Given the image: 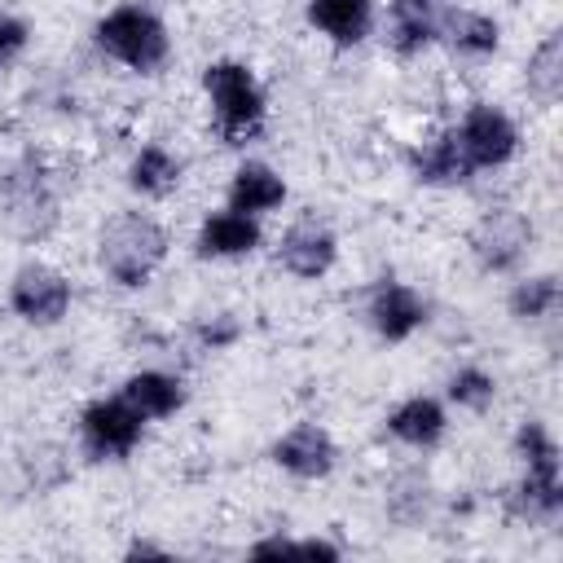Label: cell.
Returning a JSON list of instances; mask_svg holds the SVG:
<instances>
[{"instance_id":"1","label":"cell","mask_w":563,"mask_h":563,"mask_svg":"<svg viewBox=\"0 0 563 563\" xmlns=\"http://www.w3.org/2000/svg\"><path fill=\"white\" fill-rule=\"evenodd\" d=\"M163 255H167V238L150 216H119L101 233V264L123 286L150 282V273L163 264Z\"/></svg>"},{"instance_id":"2","label":"cell","mask_w":563,"mask_h":563,"mask_svg":"<svg viewBox=\"0 0 563 563\" xmlns=\"http://www.w3.org/2000/svg\"><path fill=\"white\" fill-rule=\"evenodd\" d=\"M207 92H211V106H216V119H220V132L229 145H242L260 132L264 123V92L255 84V75L238 62H216L207 66Z\"/></svg>"},{"instance_id":"3","label":"cell","mask_w":563,"mask_h":563,"mask_svg":"<svg viewBox=\"0 0 563 563\" xmlns=\"http://www.w3.org/2000/svg\"><path fill=\"white\" fill-rule=\"evenodd\" d=\"M97 44H101L110 57H119V62H128V66H136V70H154V66L167 57V31H163V22H158L150 9H141V4H123V9L106 13V18L97 22Z\"/></svg>"},{"instance_id":"4","label":"cell","mask_w":563,"mask_h":563,"mask_svg":"<svg viewBox=\"0 0 563 563\" xmlns=\"http://www.w3.org/2000/svg\"><path fill=\"white\" fill-rule=\"evenodd\" d=\"M141 422H145V418H141L123 396L97 400V405L84 409V444H88V453H97V457H123V453L136 449Z\"/></svg>"},{"instance_id":"5","label":"cell","mask_w":563,"mask_h":563,"mask_svg":"<svg viewBox=\"0 0 563 563\" xmlns=\"http://www.w3.org/2000/svg\"><path fill=\"white\" fill-rule=\"evenodd\" d=\"M528 242H532V224H528L519 211H488V216L475 224V233H471L475 260H479L484 268H493V273L515 268V264L523 260Z\"/></svg>"},{"instance_id":"6","label":"cell","mask_w":563,"mask_h":563,"mask_svg":"<svg viewBox=\"0 0 563 563\" xmlns=\"http://www.w3.org/2000/svg\"><path fill=\"white\" fill-rule=\"evenodd\" d=\"M9 299H13L18 317H26V321H35V325H53V321H62L66 308H70V286H66L62 273H53V268H44V264H26V268L13 277Z\"/></svg>"},{"instance_id":"7","label":"cell","mask_w":563,"mask_h":563,"mask_svg":"<svg viewBox=\"0 0 563 563\" xmlns=\"http://www.w3.org/2000/svg\"><path fill=\"white\" fill-rule=\"evenodd\" d=\"M457 145L466 150L471 167H497V163H506V158L515 154L519 132H515V123H510L501 110L475 106V110L462 119V128H457Z\"/></svg>"},{"instance_id":"8","label":"cell","mask_w":563,"mask_h":563,"mask_svg":"<svg viewBox=\"0 0 563 563\" xmlns=\"http://www.w3.org/2000/svg\"><path fill=\"white\" fill-rule=\"evenodd\" d=\"M273 457H277V466H286L299 479H321L334 466V440L317 422H299L273 444Z\"/></svg>"},{"instance_id":"9","label":"cell","mask_w":563,"mask_h":563,"mask_svg":"<svg viewBox=\"0 0 563 563\" xmlns=\"http://www.w3.org/2000/svg\"><path fill=\"white\" fill-rule=\"evenodd\" d=\"M339 246H334V233L317 220H299L286 229L282 246H277V260L295 273V277H321L330 264H334Z\"/></svg>"},{"instance_id":"10","label":"cell","mask_w":563,"mask_h":563,"mask_svg":"<svg viewBox=\"0 0 563 563\" xmlns=\"http://www.w3.org/2000/svg\"><path fill=\"white\" fill-rule=\"evenodd\" d=\"M369 321L387 343H400L427 321V303L418 299V290H409L400 282H387V286H378V295L369 303Z\"/></svg>"},{"instance_id":"11","label":"cell","mask_w":563,"mask_h":563,"mask_svg":"<svg viewBox=\"0 0 563 563\" xmlns=\"http://www.w3.org/2000/svg\"><path fill=\"white\" fill-rule=\"evenodd\" d=\"M255 246H260V224L251 216L233 211V207L207 216L202 229H198V251L202 255H246Z\"/></svg>"},{"instance_id":"12","label":"cell","mask_w":563,"mask_h":563,"mask_svg":"<svg viewBox=\"0 0 563 563\" xmlns=\"http://www.w3.org/2000/svg\"><path fill=\"white\" fill-rule=\"evenodd\" d=\"M308 18L317 31H325L330 40L339 44H356L369 35L374 26V4L369 0H312L308 4Z\"/></svg>"},{"instance_id":"13","label":"cell","mask_w":563,"mask_h":563,"mask_svg":"<svg viewBox=\"0 0 563 563\" xmlns=\"http://www.w3.org/2000/svg\"><path fill=\"white\" fill-rule=\"evenodd\" d=\"M286 198V185L273 167L264 163H242L233 185H229V207L242 211V216H260V211H273L277 202Z\"/></svg>"},{"instance_id":"14","label":"cell","mask_w":563,"mask_h":563,"mask_svg":"<svg viewBox=\"0 0 563 563\" xmlns=\"http://www.w3.org/2000/svg\"><path fill=\"white\" fill-rule=\"evenodd\" d=\"M449 13V0H391V22H396V48L413 53L431 35H440V22Z\"/></svg>"},{"instance_id":"15","label":"cell","mask_w":563,"mask_h":563,"mask_svg":"<svg viewBox=\"0 0 563 563\" xmlns=\"http://www.w3.org/2000/svg\"><path fill=\"white\" fill-rule=\"evenodd\" d=\"M123 400L141 413V418H167L185 405V387L172 378V374H158V369H145V374H132L123 383Z\"/></svg>"},{"instance_id":"16","label":"cell","mask_w":563,"mask_h":563,"mask_svg":"<svg viewBox=\"0 0 563 563\" xmlns=\"http://www.w3.org/2000/svg\"><path fill=\"white\" fill-rule=\"evenodd\" d=\"M387 431H391L396 440L413 444V449H427V444H435V440L444 435V409H440L431 396H409L405 405L391 409Z\"/></svg>"},{"instance_id":"17","label":"cell","mask_w":563,"mask_h":563,"mask_svg":"<svg viewBox=\"0 0 563 563\" xmlns=\"http://www.w3.org/2000/svg\"><path fill=\"white\" fill-rule=\"evenodd\" d=\"M413 172H418V180H427V185H457V180H466L475 167H471L466 150L457 145V132H449V136L427 141V145L413 154Z\"/></svg>"},{"instance_id":"18","label":"cell","mask_w":563,"mask_h":563,"mask_svg":"<svg viewBox=\"0 0 563 563\" xmlns=\"http://www.w3.org/2000/svg\"><path fill=\"white\" fill-rule=\"evenodd\" d=\"M440 35H449V44L462 53H493L497 48V22L484 13H471V9H457V13L449 9L440 22Z\"/></svg>"},{"instance_id":"19","label":"cell","mask_w":563,"mask_h":563,"mask_svg":"<svg viewBox=\"0 0 563 563\" xmlns=\"http://www.w3.org/2000/svg\"><path fill=\"white\" fill-rule=\"evenodd\" d=\"M528 88H532L545 106L559 101V92H563V40H559V35H550V40L532 53V62H528Z\"/></svg>"},{"instance_id":"20","label":"cell","mask_w":563,"mask_h":563,"mask_svg":"<svg viewBox=\"0 0 563 563\" xmlns=\"http://www.w3.org/2000/svg\"><path fill=\"white\" fill-rule=\"evenodd\" d=\"M180 180V163L163 150V145H145L132 163V189L141 194H167Z\"/></svg>"},{"instance_id":"21","label":"cell","mask_w":563,"mask_h":563,"mask_svg":"<svg viewBox=\"0 0 563 563\" xmlns=\"http://www.w3.org/2000/svg\"><path fill=\"white\" fill-rule=\"evenodd\" d=\"M554 303H559V282H554V277H528V282H519L515 295H510V312H515L519 321H537V317H545Z\"/></svg>"},{"instance_id":"22","label":"cell","mask_w":563,"mask_h":563,"mask_svg":"<svg viewBox=\"0 0 563 563\" xmlns=\"http://www.w3.org/2000/svg\"><path fill=\"white\" fill-rule=\"evenodd\" d=\"M515 444H519V457L528 462V471H550V466H559V449H554V435H550L541 422H523Z\"/></svg>"},{"instance_id":"23","label":"cell","mask_w":563,"mask_h":563,"mask_svg":"<svg viewBox=\"0 0 563 563\" xmlns=\"http://www.w3.org/2000/svg\"><path fill=\"white\" fill-rule=\"evenodd\" d=\"M493 378L484 374V369H475V365H466V369H457L453 378H449V396L457 400V405H466V409H484L488 400H493Z\"/></svg>"},{"instance_id":"24","label":"cell","mask_w":563,"mask_h":563,"mask_svg":"<svg viewBox=\"0 0 563 563\" xmlns=\"http://www.w3.org/2000/svg\"><path fill=\"white\" fill-rule=\"evenodd\" d=\"M22 48H26V22H18V18L0 13V66H9Z\"/></svg>"},{"instance_id":"25","label":"cell","mask_w":563,"mask_h":563,"mask_svg":"<svg viewBox=\"0 0 563 563\" xmlns=\"http://www.w3.org/2000/svg\"><path fill=\"white\" fill-rule=\"evenodd\" d=\"M233 334H238V330H233V321H216V325L207 321V325H202V343H211V347H224Z\"/></svg>"}]
</instances>
